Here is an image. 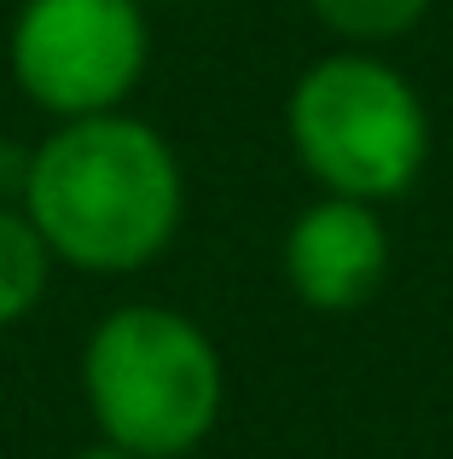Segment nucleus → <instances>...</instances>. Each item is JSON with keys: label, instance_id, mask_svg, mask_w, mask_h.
<instances>
[{"label": "nucleus", "instance_id": "obj_1", "mask_svg": "<svg viewBox=\"0 0 453 459\" xmlns=\"http://www.w3.org/2000/svg\"><path fill=\"white\" fill-rule=\"evenodd\" d=\"M18 210L58 262L116 280L175 245L186 175L175 146L140 117H70L23 157Z\"/></svg>", "mask_w": 453, "mask_h": 459}, {"label": "nucleus", "instance_id": "obj_8", "mask_svg": "<svg viewBox=\"0 0 453 459\" xmlns=\"http://www.w3.org/2000/svg\"><path fill=\"white\" fill-rule=\"evenodd\" d=\"M70 459H140V454L116 448V442H93V448H81V454H70Z\"/></svg>", "mask_w": 453, "mask_h": 459}, {"label": "nucleus", "instance_id": "obj_5", "mask_svg": "<svg viewBox=\"0 0 453 459\" xmlns=\"http://www.w3.org/2000/svg\"><path fill=\"white\" fill-rule=\"evenodd\" d=\"M389 273V233L378 204L314 198L285 233V280L314 314H349L372 303Z\"/></svg>", "mask_w": 453, "mask_h": 459}, {"label": "nucleus", "instance_id": "obj_4", "mask_svg": "<svg viewBox=\"0 0 453 459\" xmlns=\"http://www.w3.org/2000/svg\"><path fill=\"white\" fill-rule=\"evenodd\" d=\"M146 58L151 30L140 0H23L12 23V76L58 123L123 111Z\"/></svg>", "mask_w": 453, "mask_h": 459}, {"label": "nucleus", "instance_id": "obj_6", "mask_svg": "<svg viewBox=\"0 0 453 459\" xmlns=\"http://www.w3.org/2000/svg\"><path fill=\"white\" fill-rule=\"evenodd\" d=\"M58 256L18 204H0V325H18L53 285Z\"/></svg>", "mask_w": 453, "mask_h": 459}, {"label": "nucleus", "instance_id": "obj_2", "mask_svg": "<svg viewBox=\"0 0 453 459\" xmlns=\"http://www.w3.org/2000/svg\"><path fill=\"white\" fill-rule=\"evenodd\" d=\"M81 390L105 442L140 459H186L221 425L226 367L192 314L128 303L93 325Z\"/></svg>", "mask_w": 453, "mask_h": 459}, {"label": "nucleus", "instance_id": "obj_3", "mask_svg": "<svg viewBox=\"0 0 453 459\" xmlns=\"http://www.w3.org/2000/svg\"><path fill=\"white\" fill-rule=\"evenodd\" d=\"M285 128L296 163L331 198L389 204L431 157V111L419 88L366 47L314 58L291 88Z\"/></svg>", "mask_w": 453, "mask_h": 459}, {"label": "nucleus", "instance_id": "obj_9", "mask_svg": "<svg viewBox=\"0 0 453 459\" xmlns=\"http://www.w3.org/2000/svg\"><path fill=\"white\" fill-rule=\"evenodd\" d=\"M140 6H169V0H140Z\"/></svg>", "mask_w": 453, "mask_h": 459}, {"label": "nucleus", "instance_id": "obj_7", "mask_svg": "<svg viewBox=\"0 0 453 459\" xmlns=\"http://www.w3.org/2000/svg\"><path fill=\"white\" fill-rule=\"evenodd\" d=\"M320 23L338 35L343 47H389L401 35H413L431 12V0H308Z\"/></svg>", "mask_w": 453, "mask_h": 459}]
</instances>
